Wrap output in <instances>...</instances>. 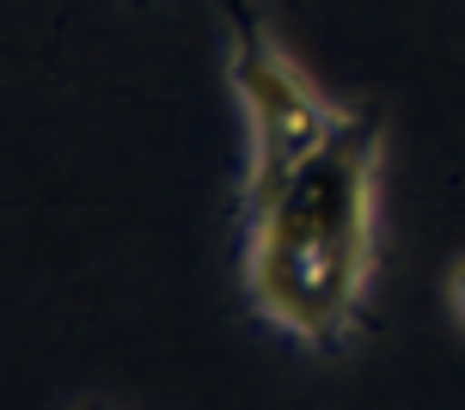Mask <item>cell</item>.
<instances>
[{"label": "cell", "mask_w": 465, "mask_h": 410, "mask_svg": "<svg viewBox=\"0 0 465 410\" xmlns=\"http://www.w3.org/2000/svg\"><path fill=\"white\" fill-rule=\"evenodd\" d=\"M380 123L349 116L276 196L245 208V295L306 349H343L373 282Z\"/></svg>", "instance_id": "1"}, {"label": "cell", "mask_w": 465, "mask_h": 410, "mask_svg": "<svg viewBox=\"0 0 465 410\" xmlns=\"http://www.w3.org/2000/svg\"><path fill=\"white\" fill-rule=\"evenodd\" d=\"M227 68H232V92L245 105V129H252V165H245V208H252L263 196H276L355 111L325 98L288 62V49L257 25V13H245V0H232Z\"/></svg>", "instance_id": "2"}, {"label": "cell", "mask_w": 465, "mask_h": 410, "mask_svg": "<svg viewBox=\"0 0 465 410\" xmlns=\"http://www.w3.org/2000/svg\"><path fill=\"white\" fill-rule=\"evenodd\" d=\"M447 295H453V313H460V325H465V257L453 264V282H447Z\"/></svg>", "instance_id": "3"}]
</instances>
